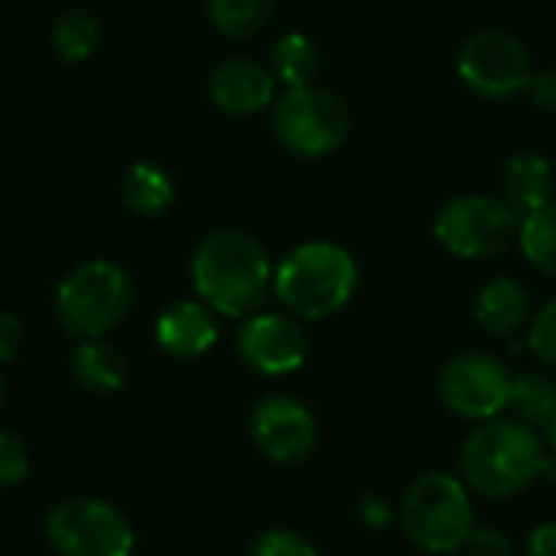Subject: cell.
Segmentation results:
<instances>
[{
  "label": "cell",
  "mask_w": 556,
  "mask_h": 556,
  "mask_svg": "<svg viewBox=\"0 0 556 556\" xmlns=\"http://www.w3.org/2000/svg\"><path fill=\"white\" fill-rule=\"evenodd\" d=\"M189 270L199 300L228 319L254 316L274 287V267L261 241L235 228L205 235Z\"/></svg>",
  "instance_id": "cell-1"
},
{
  "label": "cell",
  "mask_w": 556,
  "mask_h": 556,
  "mask_svg": "<svg viewBox=\"0 0 556 556\" xmlns=\"http://www.w3.org/2000/svg\"><path fill=\"white\" fill-rule=\"evenodd\" d=\"M547 456L538 433L518 420L479 424L459 453L463 482L482 498H515L538 476H544Z\"/></svg>",
  "instance_id": "cell-2"
},
{
  "label": "cell",
  "mask_w": 556,
  "mask_h": 556,
  "mask_svg": "<svg viewBox=\"0 0 556 556\" xmlns=\"http://www.w3.org/2000/svg\"><path fill=\"white\" fill-rule=\"evenodd\" d=\"M358 287L355 257L332 241H306L274 267V293L296 319H329L342 313Z\"/></svg>",
  "instance_id": "cell-3"
},
{
  "label": "cell",
  "mask_w": 556,
  "mask_h": 556,
  "mask_svg": "<svg viewBox=\"0 0 556 556\" xmlns=\"http://www.w3.org/2000/svg\"><path fill=\"white\" fill-rule=\"evenodd\" d=\"M401 528L424 554L453 556L463 551L476 531L469 485L450 472H427L414 479L401 498Z\"/></svg>",
  "instance_id": "cell-4"
},
{
  "label": "cell",
  "mask_w": 556,
  "mask_h": 556,
  "mask_svg": "<svg viewBox=\"0 0 556 556\" xmlns=\"http://www.w3.org/2000/svg\"><path fill=\"white\" fill-rule=\"evenodd\" d=\"M134 303V287L127 270L111 261H85L65 274L55 290V316L62 329L81 342L104 339L121 326Z\"/></svg>",
  "instance_id": "cell-5"
},
{
  "label": "cell",
  "mask_w": 556,
  "mask_h": 556,
  "mask_svg": "<svg viewBox=\"0 0 556 556\" xmlns=\"http://www.w3.org/2000/svg\"><path fill=\"white\" fill-rule=\"evenodd\" d=\"M352 130V111L342 94L323 85L287 88L274 101V134L296 156H329L336 153Z\"/></svg>",
  "instance_id": "cell-6"
},
{
  "label": "cell",
  "mask_w": 556,
  "mask_h": 556,
  "mask_svg": "<svg viewBox=\"0 0 556 556\" xmlns=\"http://www.w3.org/2000/svg\"><path fill=\"white\" fill-rule=\"evenodd\" d=\"M521 215L495 195H459L433 222L437 241L463 261H489L508 251L521 235Z\"/></svg>",
  "instance_id": "cell-7"
},
{
  "label": "cell",
  "mask_w": 556,
  "mask_h": 556,
  "mask_svg": "<svg viewBox=\"0 0 556 556\" xmlns=\"http://www.w3.org/2000/svg\"><path fill=\"white\" fill-rule=\"evenodd\" d=\"M456 72L469 91L489 101H508L531 88L534 62L528 46L505 29H479L456 52Z\"/></svg>",
  "instance_id": "cell-8"
},
{
  "label": "cell",
  "mask_w": 556,
  "mask_h": 556,
  "mask_svg": "<svg viewBox=\"0 0 556 556\" xmlns=\"http://www.w3.org/2000/svg\"><path fill=\"white\" fill-rule=\"evenodd\" d=\"M46 538L59 556H130L127 518L101 498H65L46 518Z\"/></svg>",
  "instance_id": "cell-9"
},
{
  "label": "cell",
  "mask_w": 556,
  "mask_h": 556,
  "mask_svg": "<svg viewBox=\"0 0 556 556\" xmlns=\"http://www.w3.org/2000/svg\"><path fill=\"white\" fill-rule=\"evenodd\" d=\"M511 371L489 352H463L440 371V401L463 420L489 424L508 410Z\"/></svg>",
  "instance_id": "cell-10"
},
{
  "label": "cell",
  "mask_w": 556,
  "mask_h": 556,
  "mask_svg": "<svg viewBox=\"0 0 556 556\" xmlns=\"http://www.w3.org/2000/svg\"><path fill=\"white\" fill-rule=\"evenodd\" d=\"M241 362L267 378H283L303 368L309 342L296 316L287 313H254L241 323L235 336Z\"/></svg>",
  "instance_id": "cell-11"
},
{
  "label": "cell",
  "mask_w": 556,
  "mask_h": 556,
  "mask_svg": "<svg viewBox=\"0 0 556 556\" xmlns=\"http://www.w3.org/2000/svg\"><path fill=\"white\" fill-rule=\"evenodd\" d=\"M251 437H254V446L270 463L293 466V463H303L316 450L319 430H316L313 410L303 401L290 394H270L251 414Z\"/></svg>",
  "instance_id": "cell-12"
},
{
  "label": "cell",
  "mask_w": 556,
  "mask_h": 556,
  "mask_svg": "<svg viewBox=\"0 0 556 556\" xmlns=\"http://www.w3.org/2000/svg\"><path fill=\"white\" fill-rule=\"evenodd\" d=\"M208 98L231 117H251L274 104L277 78L254 59H225L208 75Z\"/></svg>",
  "instance_id": "cell-13"
},
{
  "label": "cell",
  "mask_w": 556,
  "mask_h": 556,
  "mask_svg": "<svg viewBox=\"0 0 556 556\" xmlns=\"http://www.w3.org/2000/svg\"><path fill=\"white\" fill-rule=\"evenodd\" d=\"M156 342L173 358H202L218 342L215 313L202 300H179L156 319Z\"/></svg>",
  "instance_id": "cell-14"
},
{
  "label": "cell",
  "mask_w": 556,
  "mask_h": 556,
  "mask_svg": "<svg viewBox=\"0 0 556 556\" xmlns=\"http://www.w3.org/2000/svg\"><path fill=\"white\" fill-rule=\"evenodd\" d=\"M534 319L531 293L515 277H495L476 293V323L492 339H515Z\"/></svg>",
  "instance_id": "cell-15"
},
{
  "label": "cell",
  "mask_w": 556,
  "mask_h": 556,
  "mask_svg": "<svg viewBox=\"0 0 556 556\" xmlns=\"http://www.w3.org/2000/svg\"><path fill=\"white\" fill-rule=\"evenodd\" d=\"M502 189L505 202L521 215H534L544 205H551L554 195V166L541 153H518L505 163L502 173Z\"/></svg>",
  "instance_id": "cell-16"
},
{
  "label": "cell",
  "mask_w": 556,
  "mask_h": 556,
  "mask_svg": "<svg viewBox=\"0 0 556 556\" xmlns=\"http://www.w3.org/2000/svg\"><path fill=\"white\" fill-rule=\"evenodd\" d=\"M72 375L91 394H117L127 384V358L114 345L88 339L72 352Z\"/></svg>",
  "instance_id": "cell-17"
},
{
  "label": "cell",
  "mask_w": 556,
  "mask_h": 556,
  "mask_svg": "<svg viewBox=\"0 0 556 556\" xmlns=\"http://www.w3.org/2000/svg\"><path fill=\"white\" fill-rule=\"evenodd\" d=\"M121 202L140 218H156L173 205V182L160 166L134 163L121 176Z\"/></svg>",
  "instance_id": "cell-18"
},
{
  "label": "cell",
  "mask_w": 556,
  "mask_h": 556,
  "mask_svg": "<svg viewBox=\"0 0 556 556\" xmlns=\"http://www.w3.org/2000/svg\"><path fill=\"white\" fill-rule=\"evenodd\" d=\"M52 49L62 62H85L101 42V20L88 7H68L52 23Z\"/></svg>",
  "instance_id": "cell-19"
},
{
  "label": "cell",
  "mask_w": 556,
  "mask_h": 556,
  "mask_svg": "<svg viewBox=\"0 0 556 556\" xmlns=\"http://www.w3.org/2000/svg\"><path fill=\"white\" fill-rule=\"evenodd\" d=\"M508 410L515 414L518 424L531 430H544L556 410V381L544 371H528V375L511 378Z\"/></svg>",
  "instance_id": "cell-20"
},
{
  "label": "cell",
  "mask_w": 556,
  "mask_h": 556,
  "mask_svg": "<svg viewBox=\"0 0 556 556\" xmlns=\"http://www.w3.org/2000/svg\"><path fill=\"white\" fill-rule=\"evenodd\" d=\"M270 72L287 88H303L316 81L319 72V49L303 33H287L270 49Z\"/></svg>",
  "instance_id": "cell-21"
},
{
  "label": "cell",
  "mask_w": 556,
  "mask_h": 556,
  "mask_svg": "<svg viewBox=\"0 0 556 556\" xmlns=\"http://www.w3.org/2000/svg\"><path fill=\"white\" fill-rule=\"evenodd\" d=\"M274 0H208V23L228 39H248L267 26Z\"/></svg>",
  "instance_id": "cell-22"
},
{
  "label": "cell",
  "mask_w": 556,
  "mask_h": 556,
  "mask_svg": "<svg viewBox=\"0 0 556 556\" xmlns=\"http://www.w3.org/2000/svg\"><path fill=\"white\" fill-rule=\"evenodd\" d=\"M518 241L531 267H538L547 277H556V202L521 222Z\"/></svg>",
  "instance_id": "cell-23"
},
{
  "label": "cell",
  "mask_w": 556,
  "mask_h": 556,
  "mask_svg": "<svg viewBox=\"0 0 556 556\" xmlns=\"http://www.w3.org/2000/svg\"><path fill=\"white\" fill-rule=\"evenodd\" d=\"M248 556H319V554H316V547H313L303 534H296V531H290V528H270V531H264V534H257V538L251 541Z\"/></svg>",
  "instance_id": "cell-24"
},
{
  "label": "cell",
  "mask_w": 556,
  "mask_h": 556,
  "mask_svg": "<svg viewBox=\"0 0 556 556\" xmlns=\"http://www.w3.org/2000/svg\"><path fill=\"white\" fill-rule=\"evenodd\" d=\"M528 345L541 365L556 368V296L534 313L528 326Z\"/></svg>",
  "instance_id": "cell-25"
},
{
  "label": "cell",
  "mask_w": 556,
  "mask_h": 556,
  "mask_svg": "<svg viewBox=\"0 0 556 556\" xmlns=\"http://www.w3.org/2000/svg\"><path fill=\"white\" fill-rule=\"evenodd\" d=\"M29 472V453L20 437L0 430V489H13Z\"/></svg>",
  "instance_id": "cell-26"
},
{
  "label": "cell",
  "mask_w": 556,
  "mask_h": 556,
  "mask_svg": "<svg viewBox=\"0 0 556 556\" xmlns=\"http://www.w3.org/2000/svg\"><path fill=\"white\" fill-rule=\"evenodd\" d=\"M463 551L469 556H511V544L498 528H476Z\"/></svg>",
  "instance_id": "cell-27"
},
{
  "label": "cell",
  "mask_w": 556,
  "mask_h": 556,
  "mask_svg": "<svg viewBox=\"0 0 556 556\" xmlns=\"http://www.w3.org/2000/svg\"><path fill=\"white\" fill-rule=\"evenodd\" d=\"M531 104L544 114H556V68H541L531 78Z\"/></svg>",
  "instance_id": "cell-28"
},
{
  "label": "cell",
  "mask_w": 556,
  "mask_h": 556,
  "mask_svg": "<svg viewBox=\"0 0 556 556\" xmlns=\"http://www.w3.org/2000/svg\"><path fill=\"white\" fill-rule=\"evenodd\" d=\"M23 345V326L13 313H0V365L13 362Z\"/></svg>",
  "instance_id": "cell-29"
},
{
  "label": "cell",
  "mask_w": 556,
  "mask_h": 556,
  "mask_svg": "<svg viewBox=\"0 0 556 556\" xmlns=\"http://www.w3.org/2000/svg\"><path fill=\"white\" fill-rule=\"evenodd\" d=\"M362 521L371 528V531H384L391 521H394V511L384 498H375V495H365L362 498Z\"/></svg>",
  "instance_id": "cell-30"
},
{
  "label": "cell",
  "mask_w": 556,
  "mask_h": 556,
  "mask_svg": "<svg viewBox=\"0 0 556 556\" xmlns=\"http://www.w3.org/2000/svg\"><path fill=\"white\" fill-rule=\"evenodd\" d=\"M528 556H556V521H547V525L531 531Z\"/></svg>",
  "instance_id": "cell-31"
},
{
  "label": "cell",
  "mask_w": 556,
  "mask_h": 556,
  "mask_svg": "<svg viewBox=\"0 0 556 556\" xmlns=\"http://www.w3.org/2000/svg\"><path fill=\"white\" fill-rule=\"evenodd\" d=\"M544 443L551 446V453L556 456V410H554V417L547 420V427H544Z\"/></svg>",
  "instance_id": "cell-32"
},
{
  "label": "cell",
  "mask_w": 556,
  "mask_h": 556,
  "mask_svg": "<svg viewBox=\"0 0 556 556\" xmlns=\"http://www.w3.org/2000/svg\"><path fill=\"white\" fill-rule=\"evenodd\" d=\"M544 476H547V482H554V485H556V456H547V466H544Z\"/></svg>",
  "instance_id": "cell-33"
},
{
  "label": "cell",
  "mask_w": 556,
  "mask_h": 556,
  "mask_svg": "<svg viewBox=\"0 0 556 556\" xmlns=\"http://www.w3.org/2000/svg\"><path fill=\"white\" fill-rule=\"evenodd\" d=\"M0 404H3V378H0Z\"/></svg>",
  "instance_id": "cell-34"
}]
</instances>
